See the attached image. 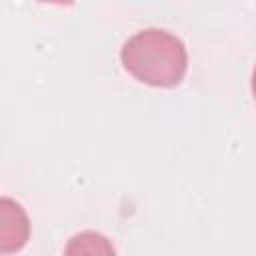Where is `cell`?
<instances>
[{"mask_svg":"<svg viewBox=\"0 0 256 256\" xmlns=\"http://www.w3.org/2000/svg\"><path fill=\"white\" fill-rule=\"evenodd\" d=\"M62 256H116V248L104 234L84 230L66 242Z\"/></svg>","mask_w":256,"mask_h":256,"instance_id":"3","label":"cell"},{"mask_svg":"<svg viewBox=\"0 0 256 256\" xmlns=\"http://www.w3.org/2000/svg\"><path fill=\"white\" fill-rule=\"evenodd\" d=\"M120 60L128 74L154 88L178 86L188 70L184 42L162 28H144L132 34L120 50Z\"/></svg>","mask_w":256,"mask_h":256,"instance_id":"1","label":"cell"},{"mask_svg":"<svg viewBox=\"0 0 256 256\" xmlns=\"http://www.w3.org/2000/svg\"><path fill=\"white\" fill-rule=\"evenodd\" d=\"M252 94H254V98H256V68H254V72H252Z\"/></svg>","mask_w":256,"mask_h":256,"instance_id":"4","label":"cell"},{"mask_svg":"<svg viewBox=\"0 0 256 256\" xmlns=\"http://www.w3.org/2000/svg\"><path fill=\"white\" fill-rule=\"evenodd\" d=\"M30 238V220L20 202L4 196L0 200V252L14 254L26 246Z\"/></svg>","mask_w":256,"mask_h":256,"instance_id":"2","label":"cell"}]
</instances>
